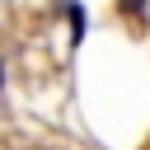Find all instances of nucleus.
<instances>
[{
	"label": "nucleus",
	"mask_w": 150,
	"mask_h": 150,
	"mask_svg": "<svg viewBox=\"0 0 150 150\" xmlns=\"http://www.w3.org/2000/svg\"><path fill=\"white\" fill-rule=\"evenodd\" d=\"M117 9L131 14V19H141V14H145V0H117Z\"/></svg>",
	"instance_id": "nucleus-2"
},
{
	"label": "nucleus",
	"mask_w": 150,
	"mask_h": 150,
	"mask_svg": "<svg viewBox=\"0 0 150 150\" xmlns=\"http://www.w3.org/2000/svg\"><path fill=\"white\" fill-rule=\"evenodd\" d=\"M0 89H5V61H0Z\"/></svg>",
	"instance_id": "nucleus-3"
},
{
	"label": "nucleus",
	"mask_w": 150,
	"mask_h": 150,
	"mask_svg": "<svg viewBox=\"0 0 150 150\" xmlns=\"http://www.w3.org/2000/svg\"><path fill=\"white\" fill-rule=\"evenodd\" d=\"M66 23H70V42H80V38H84V5L70 0V5H66Z\"/></svg>",
	"instance_id": "nucleus-1"
}]
</instances>
